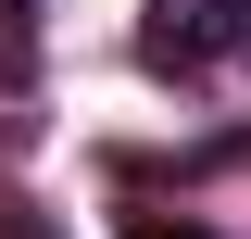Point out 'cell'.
<instances>
[{
    "label": "cell",
    "mask_w": 251,
    "mask_h": 239,
    "mask_svg": "<svg viewBox=\"0 0 251 239\" xmlns=\"http://www.w3.org/2000/svg\"><path fill=\"white\" fill-rule=\"evenodd\" d=\"M239 63H251V0H151L138 13V76L201 89V76H239Z\"/></svg>",
    "instance_id": "6da1fadb"
},
{
    "label": "cell",
    "mask_w": 251,
    "mask_h": 239,
    "mask_svg": "<svg viewBox=\"0 0 251 239\" xmlns=\"http://www.w3.org/2000/svg\"><path fill=\"white\" fill-rule=\"evenodd\" d=\"M25 38H38V0H0V51L25 63Z\"/></svg>",
    "instance_id": "3957f363"
},
{
    "label": "cell",
    "mask_w": 251,
    "mask_h": 239,
    "mask_svg": "<svg viewBox=\"0 0 251 239\" xmlns=\"http://www.w3.org/2000/svg\"><path fill=\"white\" fill-rule=\"evenodd\" d=\"M113 227H126V239H226V227H201V214H163V202H126Z\"/></svg>",
    "instance_id": "7a4b0ae2"
}]
</instances>
